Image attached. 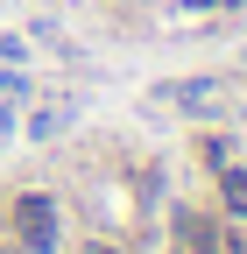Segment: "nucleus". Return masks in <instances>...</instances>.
Masks as SVG:
<instances>
[{"instance_id": "1", "label": "nucleus", "mask_w": 247, "mask_h": 254, "mask_svg": "<svg viewBox=\"0 0 247 254\" xmlns=\"http://www.w3.org/2000/svg\"><path fill=\"white\" fill-rule=\"evenodd\" d=\"M14 240H21V254H50L57 247V205L43 190H21L14 198Z\"/></svg>"}, {"instance_id": "2", "label": "nucleus", "mask_w": 247, "mask_h": 254, "mask_svg": "<svg viewBox=\"0 0 247 254\" xmlns=\"http://www.w3.org/2000/svg\"><path fill=\"white\" fill-rule=\"evenodd\" d=\"M177 233H184V247H191V254H219V233H212V219H198V212H184Z\"/></svg>"}, {"instance_id": "3", "label": "nucleus", "mask_w": 247, "mask_h": 254, "mask_svg": "<svg viewBox=\"0 0 247 254\" xmlns=\"http://www.w3.org/2000/svg\"><path fill=\"white\" fill-rule=\"evenodd\" d=\"M219 198H226L233 219H247V170H226V177H219Z\"/></svg>"}, {"instance_id": "4", "label": "nucleus", "mask_w": 247, "mask_h": 254, "mask_svg": "<svg viewBox=\"0 0 247 254\" xmlns=\"http://www.w3.org/2000/svg\"><path fill=\"white\" fill-rule=\"evenodd\" d=\"M85 254H120V247H85Z\"/></svg>"}, {"instance_id": "5", "label": "nucleus", "mask_w": 247, "mask_h": 254, "mask_svg": "<svg viewBox=\"0 0 247 254\" xmlns=\"http://www.w3.org/2000/svg\"><path fill=\"white\" fill-rule=\"evenodd\" d=\"M233 254H247V240H233Z\"/></svg>"}, {"instance_id": "6", "label": "nucleus", "mask_w": 247, "mask_h": 254, "mask_svg": "<svg viewBox=\"0 0 247 254\" xmlns=\"http://www.w3.org/2000/svg\"><path fill=\"white\" fill-rule=\"evenodd\" d=\"M219 7H240V0H219Z\"/></svg>"}, {"instance_id": "7", "label": "nucleus", "mask_w": 247, "mask_h": 254, "mask_svg": "<svg viewBox=\"0 0 247 254\" xmlns=\"http://www.w3.org/2000/svg\"><path fill=\"white\" fill-rule=\"evenodd\" d=\"M198 7H212V0H198Z\"/></svg>"}]
</instances>
